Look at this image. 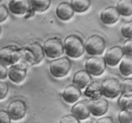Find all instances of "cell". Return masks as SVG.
<instances>
[{
    "instance_id": "2e32d148",
    "label": "cell",
    "mask_w": 132,
    "mask_h": 123,
    "mask_svg": "<svg viewBox=\"0 0 132 123\" xmlns=\"http://www.w3.org/2000/svg\"><path fill=\"white\" fill-rule=\"evenodd\" d=\"M56 15L62 20H68L73 17L74 10L68 2H61L57 6Z\"/></svg>"
},
{
    "instance_id": "7c38bea8",
    "label": "cell",
    "mask_w": 132,
    "mask_h": 123,
    "mask_svg": "<svg viewBox=\"0 0 132 123\" xmlns=\"http://www.w3.org/2000/svg\"><path fill=\"white\" fill-rule=\"evenodd\" d=\"M8 76L12 81L19 83L23 81L27 76V67L13 65L8 70Z\"/></svg>"
},
{
    "instance_id": "ffe728a7",
    "label": "cell",
    "mask_w": 132,
    "mask_h": 123,
    "mask_svg": "<svg viewBox=\"0 0 132 123\" xmlns=\"http://www.w3.org/2000/svg\"><path fill=\"white\" fill-rule=\"evenodd\" d=\"M120 15L128 17L132 15V0H120L116 6Z\"/></svg>"
},
{
    "instance_id": "5b68a950",
    "label": "cell",
    "mask_w": 132,
    "mask_h": 123,
    "mask_svg": "<svg viewBox=\"0 0 132 123\" xmlns=\"http://www.w3.org/2000/svg\"><path fill=\"white\" fill-rule=\"evenodd\" d=\"M44 53L47 57L55 58L59 57L64 53V47L61 41L57 38H50L45 41L43 47Z\"/></svg>"
},
{
    "instance_id": "83f0119b",
    "label": "cell",
    "mask_w": 132,
    "mask_h": 123,
    "mask_svg": "<svg viewBox=\"0 0 132 123\" xmlns=\"http://www.w3.org/2000/svg\"><path fill=\"white\" fill-rule=\"evenodd\" d=\"M124 55L132 58V39H127L122 47Z\"/></svg>"
},
{
    "instance_id": "d4e9b609",
    "label": "cell",
    "mask_w": 132,
    "mask_h": 123,
    "mask_svg": "<svg viewBox=\"0 0 132 123\" xmlns=\"http://www.w3.org/2000/svg\"><path fill=\"white\" fill-rule=\"evenodd\" d=\"M118 120L120 123H132V111L122 110L118 115Z\"/></svg>"
},
{
    "instance_id": "30bf717a",
    "label": "cell",
    "mask_w": 132,
    "mask_h": 123,
    "mask_svg": "<svg viewBox=\"0 0 132 123\" xmlns=\"http://www.w3.org/2000/svg\"><path fill=\"white\" fill-rule=\"evenodd\" d=\"M88 107L90 114L96 117H100L106 113L108 108V102L104 98L92 99L88 101Z\"/></svg>"
},
{
    "instance_id": "9c48e42d",
    "label": "cell",
    "mask_w": 132,
    "mask_h": 123,
    "mask_svg": "<svg viewBox=\"0 0 132 123\" xmlns=\"http://www.w3.org/2000/svg\"><path fill=\"white\" fill-rule=\"evenodd\" d=\"M123 56L124 53L122 47L116 46L108 49L103 58L106 65L113 67L119 64Z\"/></svg>"
},
{
    "instance_id": "7a4b0ae2",
    "label": "cell",
    "mask_w": 132,
    "mask_h": 123,
    "mask_svg": "<svg viewBox=\"0 0 132 123\" xmlns=\"http://www.w3.org/2000/svg\"><path fill=\"white\" fill-rule=\"evenodd\" d=\"M71 61L67 57H61L52 60L50 64V74L55 78H61L68 73L71 69Z\"/></svg>"
},
{
    "instance_id": "52a82bcc",
    "label": "cell",
    "mask_w": 132,
    "mask_h": 123,
    "mask_svg": "<svg viewBox=\"0 0 132 123\" xmlns=\"http://www.w3.org/2000/svg\"><path fill=\"white\" fill-rule=\"evenodd\" d=\"M106 67V64L103 57L92 56L85 63L86 70L93 76H99L104 73Z\"/></svg>"
},
{
    "instance_id": "ba28073f",
    "label": "cell",
    "mask_w": 132,
    "mask_h": 123,
    "mask_svg": "<svg viewBox=\"0 0 132 123\" xmlns=\"http://www.w3.org/2000/svg\"><path fill=\"white\" fill-rule=\"evenodd\" d=\"M7 112L10 119L14 120L21 119L27 112V106L25 102L21 100H15L9 104Z\"/></svg>"
},
{
    "instance_id": "836d02e7",
    "label": "cell",
    "mask_w": 132,
    "mask_h": 123,
    "mask_svg": "<svg viewBox=\"0 0 132 123\" xmlns=\"http://www.w3.org/2000/svg\"><path fill=\"white\" fill-rule=\"evenodd\" d=\"M96 123H114V121L111 117H103L99 118L96 121Z\"/></svg>"
},
{
    "instance_id": "3957f363",
    "label": "cell",
    "mask_w": 132,
    "mask_h": 123,
    "mask_svg": "<svg viewBox=\"0 0 132 123\" xmlns=\"http://www.w3.org/2000/svg\"><path fill=\"white\" fill-rule=\"evenodd\" d=\"M85 50L91 56H97L103 53L105 48V41L99 35H94L87 38L85 42Z\"/></svg>"
},
{
    "instance_id": "f1b7e54d",
    "label": "cell",
    "mask_w": 132,
    "mask_h": 123,
    "mask_svg": "<svg viewBox=\"0 0 132 123\" xmlns=\"http://www.w3.org/2000/svg\"><path fill=\"white\" fill-rule=\"evenodd\" d=\"M59 123H80L79 120L72 114L63 116L61 119Z\"/></svg>"
},
{
    "instance_id": "d590c367",
    "label": "cell",
    "mask_w": 132,
    "mask_h": 123,
    "mask_svg": "<svg viewBox=\"0 0 132 123\" xmlns=\"http://www.w3.org/2000/svg\"><path fill=\"white\" fill-rule=\"evenodd\" d=\"M0 2H1V1H0Z\"/></svg>"
},
{
    "instance_id": "7402d4cb",
    "label": "cell",
    "mask_w": 132,
    "mask_h": 123,
    "mask_svg": "<svg viewBox=\"0 0 132 123\" xmlns=\"http://www.w3.org/2000/svg\"><path fill=\"white\" fill-rule=\"evenodd\" d=\"M118 105L122 110L132 111V92L122 94L118 99Z\"/></svg>"
},
{
    "instance_id": "cb8c5ba5",
    "label": "cell",
    "mask_w": 132,
    "mask_h": 123,
    "mask_svg": "<svg viewBox=\"0 0 132 123\" xmlns=\"http://www.w3.org/2000/svg\"><path fill=\"white\" fill-rule=\"evenodd\" d=\"M70 5L74 12L82 13L86 11L89 8L90 6V1L89 0H72Z\"/></svg>"
},
{
    "instance_id": "277c9868",
    "label": "cell",
    "mask_w": 132,
    "mask_h": 123,
    "mask_svg": "<svg viewBox=\"0 0 132 123\" xmlns=\"http://www.w3.org/2000/svg\"><path fill=\"white\" fill-rule=\"evenodd\" d=\"M21 53L14 46H7L0 49V63L4 65H14L18 61Z\"/></svg>"
},
{
    "instance_id": "e575fe53",
    "label": "cell",
    "mask_w": 132,
    "mask_h": 123,
    "mask_svg": "<svg viewBox=\"0 0 132 123\" xmlns=\"http://www.w3.org/2000/svg\"><path fill=\"white\" fill-rule=\"evenodd\" d=\"M1 26H0V34H1Z\"/></svg>"
},
{
    "instance_id": "1f68e13d",
    "label": "cell",
    "mask_w": 132,
    "mask_h": 123,
    "mask_svg": "<svg viewBox=\"0 0 132 123\" xmlns=\"http://www.w3.org/2000/svg\"><path fill=\"white\" fill-rule=\"evenodd\" d=\"M10 119L7 111L0 110V123H10Z\"/></svg>"
},
{
    "instance_id": "9a60e30c",
    "label": "cell",
    "mask_w": 132,
    "mask_h": 123,
    "mask_svg": "<svg viewBox=\"0 0 132 123\" xmlns=\"http://www.w3.org/2000/svg\"><path fill=\"white\" fill-rule=\"evenodd\" d=\"M72 81L76 87L82 89L92 81V76L86 70H80L75 73Z\"/></svg>"
},
{
    "instance_id": "d6986e66",
    "label": "cell",
    "mask_w": 132,
    "mask_h": 123,
    "mask_svg": "<svg viewBox=\"0 0 132 123\" xmlns=\"http://www.w3.org/2000/svg\"><path fill=\"white\" fill-rule=\"evenodd\" d=\"M28 51L32 55L31 58H32L33 64H37L43 60L44 57V51L42 46L38 42H34L30 45L27 47Z\"/></svg>"
},
{
    "instance_id": "d6a6232c",
    "label": "cell",
    "mask_w": 132,
    "mask_h": 123,
    "mask_svg": "<svg viewBox=\"0 0 132 123\" xmlns=\"http://www.w3.org/2000/svg\"><path fill=\"white\" fill-rule=\"evenodd\" d=\"M8 76V69L5 65L0 63V80L4 79Z\"/></svg>"
},
{
    "instance_id": "603a6c76",
    "label": "cell",
    "mask_w": 132,
    "mask_h": 123,
    "mask_svg": "<svg viewBox=\"0 0 132 123\" xmlns=\"http://www.w3.org/2000/svg\"><path fill=\"white\" fill-rule=\"evenodd\" d=\"M119 70L125 76L132 74V58L125 56L119 65Z\"/></svg>"
},
{
    "instance_id": "4dcf8cb0",
    "label": "cell",
    "mask_w": 132,
    "mask_h": 123,
    "mask_svg": "<svg viewBox=\"0 0 132 123\" xmlns=\"http://www.w3.org/2000/svg\"><path fill=\"white\" fill-rule=\"evenodd\" d=\"M9 15V10L3 5H0V23L6 20Z\"/></svg>"
},
{
    "instance_id": "f546056e",
    "label": "cell",
    "mask_w": 132,
    "mask_h": 123,
    "mask_svg": "<svg viewBox=\"0 0 132 123\" xmlns=\"http://www.w3.org/2000/svg\"><path fill=\"white\" fill-rule=\"evenodd\" d=\"M9 91L7 84L3 81H0V100L3 99L6 96Z\"/></svg>"
},
{
    "instance_id": "8fae6325",
    "label": "cell",
    "mask_w": 132,
    "mask_h": 123,
    "mask_svg": "<svg viewBox=\"0 0 132 123\" xmlns=\"http://www.w3.org/2000/svg\"><path fill=\"white\" fill-rule=\"evenodd\" d=\"M71 111L72 115H74L79 120L87 119L90 114L88 102L86 101H81L76 102L72 106Z\"/></svg>"
},
{
    "instance_id": "e0dca14e",
    "label": "cell",
    "mask_w": 132,
    "mask_h": 123,
    "mask_svg": "<svg viewBox=\"0 0 132 123\" xmlns=\"http://www.w3.org/2000/svg\"><path fill=\"white\" fill-rule=\"evenodd\" d=\"M63 98L66 102L68 103L76 102L81 96V92L79 88L74 85H69L64 88L63 92Z\"/></svg>"
},
{
    "instance_id": "484cf974",
    "label": "cell",
    "mask_w": 132,
    "mask_h": 123,
    "mask_svg": "<svg viewBox=\"0 0 132 123\" xmlns=\"http://www.w3.org/2000/svg\"><path fill=\"white\" fill-rule=\"evenodd\" d=\"M121 34L125 38L132 39V20L125 23L121 29Z\"/></svg>"
},
{
    "instance_id": "44dd1931",
    "label": "cell",
    "mask_w": 132,
    "mask_h": 123,
    "mask_svg": "<svg viewBox=\"0 0 132 123\" xmlns=\"http://www.w3.org/2000/svg\"><path fill=\"white\" fill-rule=\"evenodd\" d=\"M30 8L35 12H44L47 10L51 4L50 0H30Z\"/></svg>"
},
{
    "instance_id": "5bb4252c",
    "label": "cell",
    "mask_w": 132,
    "mask_h": 123,
    "mask_svg": "<svg viewBox=\"0 0 132 123\" xmlns=\"http://www.w3.org/2000/svg\"><path fill=\"white\" fill-rule=\"evenodd\" d=\"M9 10L15 15L24 14L30 8L28 0H12L9 3Z\"/></svg>"
},
{
    "instance_id": "4316f807",
    "label": "cell",
    "mask_w": 132,
    "mask_h": 123,
    "mask_svg": "<svg viewBox=\"0 0 132 123\" xmlns=\"http://www.w3.org/2000/svg\"><path fill=\"white\" fill-rule=\"evenodd\" d=\"M120 84H121V93L132 92V78H125L122 79Z\"/></svg>"
},
{
    "instance_id": "4fadbf2b",
    "label": "cell",
    "mask_w": 132,
    "mask_h": 123,
    "mask_svg": "<svg viewBox=\"0 0 132 123\" xmlns=\"http://www.w3.org/2000/svg\"><path fill=\"white\" fill-rule=\"evenodd\" d=\"M119 13L115 6H109L104 8L101 13L100 18L102 23L105 24H113L117 21Z\"/></svg>"
},
{
    "instance_id": "6da1fadb",
    "label": "cell",
    "mask_w": 132,
    "mask_h": 123,
    "mask_svg": "<svg viewBox=\"0 0 132 123\" xmlns=\"http://www.w3.org/2000/svg\"><path fill=\"white\" fill-rule=\"evenodd\" d=\"M64 51L71 58H77L85 52V46L82 39L76 35H70L64 41Z\"/></svg>"
},
{
    "instance_id": "8992f818",
    "label": "cell",
    "mask_w": 132,
    "mask_h": 123,
    "mask_svg": "<svg viewBox=\"0 0 132 123\" xmlns=\"http://www.w3.org/2000/svg\"><path fill=\"white\" fill-rule=\"evenodd\" d=\"M101 87L102 94L108 98H116L121 93V84L116 78H107L101 83Z\"/></svg>"
},
{
    "instance_id": "ac0fdd59",
    "label": "cell",
    "mask_w": 132,
    "mask_h": 123,
    "mask_svg": "<svg viewBox=\"0 0 132 123\" xmlns=\"http://www.w3.org/2000/svg\"><path fill=\"white\" fill-rule=\"evenodd\" d=\"M85 95L92 100L100 98L103 96L101 83L96 81L90 82L85 89Z\"/></svg>"
}]
</instances>
